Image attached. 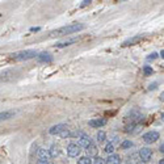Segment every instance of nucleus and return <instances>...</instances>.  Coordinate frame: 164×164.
<instances>
[{"instance_id": "20", "label": "nucleus", "mask_w": 164, "mask_h": 164, "mask_svg": "<svg viewBox=\"0 0 164 164\" xmlns=\"http://www.w3.org/2000/svg\"><path fill=\"white\" fill-rule=\"evenodd\" d=\"M133 146H134V143L131 142V140H129V139L123 140V142L121 143V148H123V150H126V148H131Z\"/></svg>"}, {"instance_id": "8", "label": "nucleus", "mask_w": 164, "mask_h": 164, "mask_svg": "<svg viewBox=\"0 0 164 164\" xmlns=\"http://www.w3.org/2000/svg\"><path fill=\"white\" fill-rule=\"evenodd\" d=\"M79 146L80 147H88L89 145L92 143V139H91V137L88 135V134H84V133H79Z\"/></svg>"}, {"instance_id": "31", "label": "nucleus", "mask_w": 164, "mask_h": 164, "mask_svg": "<svg viewBox=\"0 0 164 164\" xmlns=\"http://www.w3.org/2000/svg\"><path fill=\"white\" fill-rule=\"evenodd\" d=\"M159 164H164V159H161V160H159Z\"/></svg>"}, {"instance_id": "25", "label": "nucleus", "mask_w": 164, "mask_h": 164, "mask_svg": "<svg viewBox=\"0 0 164 164\" xmlns=\"http://www.w3.org/2000/svg\"><path fill=\"white\" fill-rule=\"evenodd\" d=\"M89 3H92L91 0H84V2H81V4H80V7H85V5H88Z\"/></svg>"}, {"instance_id": "9", "label": "nucleus", "mask_w": 164, "mask_h": 164, "mask_svg": "<svg viewBox=\"0 0 164 164\" xmlns=\"http://www.w3.org/2000/svg\"><path fill=\"white\" fill-rule=\"evenodd\" d=\"M37 61L40 63H51L53 62V55L50 53H46V51H42V53L37 54Z\"/></svg>"}, {"instance_id": "29", "label": "nucleus", "mask_w": 164, "mask_h": 164, "mask_svg": "<svg viewBox=\"0 0 164 164\" xmlns=\"http://www.w3.org/2000/svg\"><path fill=\"white\" fill-rule=\"evenodd\" d=\"M37 164H49V163H47V161H40V160H38V161H37Z\"/></svg>"}, {"instance_id": "17", "label": "nucleus", "mask_w": 164, "mask_h": 164, "mask_svg": "<svg viewBox=\"0 0 164 164\" xmlns=\"http://www.w3.org/2000/svg\"><path fill=\"white\" fill-rule=\"evenodd\" d=\"M87 154H88L87 156H89V158H91V156H96V155H97V146L91 143L87 147Z\"/></svg>"}, {"instance_id": "3", "label": "nucleus", "mask_w": 164, "mask_h": 164, "mask_svg": "<svg viewBox=\"0 0 164 164\" xmlns=\"http://www.w3.org/2000/svg\"><path fill=\"white\" fill-rule=\"evenodd\" d=\"M37 51L36 50H22V51H19L16 54H12V58L14 61H19V62H22V61H29L32 58H36L37 57Z\"/></svg>"}, {"instance_id": "15", "label": "nucleus", "mask_w": 164, "mask_h": 164, "mask_svg": "<svg viewBox=\"0 0 164 164\" xmlns=\"http://www.w3.org/2000/svg\"><path fill=\"white\" fill-rule=\"evenodd\" d=\"M105 164H121V158H120V155H117V154H112L109 155V158L107 160Z\"/></svg>"}, {"instance_id": "13", "label": "nucleus", "mask_w": 164, "mask_h": 164, "mask_svg": "<svg viewBox=\"0 0 164 164\" xmlns=\"http://www.w3.org/2000/svg\"><path fill=\"white\" fill-rule=\"evenodd\" d=\"M38 160L40 161H47L49 163V160H50L49 152L46 150H43V148H40V150H38Z\"/></svg>"}, {"instance_id": "4", "label": "nucleus", "mask_w": 164, "mask_h": 164, "mask_svg": "<svg viewBox=\"0 0 164 164\" xmlns=\"http://www.w3.org/2000/svg\"><path fill=\"white\" fill-rule=\"evenodd\" d=\"M81 152V148L79 145L76 143H70L67 146V155L70 156V158H78Z\"/></svg>"}, {"instance_id": "7", "label": "nucleus", "mask_w": 164, "mask_h": 164, "mask_svg": "<svg viewBox=\"0 0 164 164\" xmlns=\"http://www.w3.org/2000/svg\"><path fill=\"white\" fill-rule=\"evenodd\" d=\"M139 158L142 159V161H143V163L150 161V160H151V158H152V151L150 150V148H147V147L140 148V150H139Z\"/></svg>"}, {"instance_id": "11", "label": "nucleus", "mask_w": 164, "mask_h": 164, "mask_svg": "<svg viewBox=\"0 0 164 164\" xmlns=\"http://www.w3.org/2000/svg\"><path fill=\"white\" fill-rule=\"evenodd\" d=\"M88 125L91 126V128L99 129V128H102V126H105V125H107V120H104V118H96V120L88 121Z\"/></svg>"}, {"instance_id": "10", "label": "nucleus", "mask_w": 164, "mask_h": 164, "mask_svg": "<svg viewBox=\"0 0 164 164\" xmlns=\"http://www.w3.org/2000/svg\"><path fill=\"white\" fill-rule=\"evenodd\" d=\"M17 114L16 110H4V112H0V122L2 121H7V120H11L14 116Z\"/></svg>"}, {"instance_id": "19", "label": "nucleus", "mask_w": 164, "mask_h": 164, "mask_svg": "<svg viewBox=\"0 0 164 164\" xmlns=\"http://www.w3.org/2000/svg\"><path fill=\"white\" fill-rule=\"evenodd\" d=\"M78 164H92V160L89 156H81L78 160Z\"/></svg>"}, {"instance_id": "2", "label": "nucleus", "mask_w": 164, "mask_h": 164, "mask_svg": "<svg viewBox=\"0 0 164 164\" xmlns=\"http://www.w3.org/2000/svg\"><path fill=\"white\" fill-rule=\"evenodd\" d=\"M20 70L19 68H9V70H5L0 74V81L3 83H9V81L16 80L20 76Z\"/></svg>"}, {"instance_id": "18", "label": "nucleus", "mask_w": 164, "mask_h": 164, "mask_svg": "<svg viewBox=\"0 0 164 164\" xmlns=\"http://www.w3.org/2000/svg\"><path fill=\"white\" fill-rule=\"evenodd\" d=\"M107 139V133L105 131H99L97 133V142L99 143H104Z\"/></svg>"}, {"instance_id": "22", "label": "nucleus", "mask_w": 164, "mask_h": 164, "mask_svg": "<svg viewBox=\"0 0 164 164\" xmlns=\"http://www.w3.org/2000/svg\"><path fill=\"white\" fill-rule=\"evenodd\" d=\"M105 152H107V154H110V155L113 154V152H114V145H113V143H108V145L105 146Z\"/></svg>"}, {"instance_id": "23", "label": "nucleus", "mask_w": 164, "mask_h": 164, "mask_svg": "<svg viewBox=\"0 0 164 164\" xmlns=\"http://www.w3.org/2000/svg\"><path fill=\"white\" fill-rule=\"evenodd\" d=\"M93 164H105V160H104L102 158H100V156H96L95 160H93Z\"/></svg>"}, {"instance_id": "6", "label": "nucleus", "mask_w": 164, "mask_h": 164, "mask_svg": "<svg viewBox=\"0 0 164 164\" xmlns=\"http://www.w3.org/2000/svg\"><path fill=\"white\" fill-rule=\"evenodd\" d=\"M67 129H68V128H67V125L58 123V125H55V126H53V128L49 129V134H51V135H61V134L63 131H66Z\"/></svg>"}, {"instance_id": "24", "label": "nucleus", "mask_w": 164, "mask_h": 164, "mask_svg": "<svg viewBox=\"0 0 164 164\" xmlns=\"http://www.w3.org/2000/svg\"><path fill=\"white\" fill-rule=\"evenodd\" d=\"M158 57H159V55L156 54V53H152V54H150V55L147 57V61H154V59H156Z\"/></svg>"}, {"instance_id": "30", "label": "nucleus", "mask_w": 164, "mask_h": 164, "mask_svg": "<svg viewBox=\"0 0 164 164\" xmlns=\"http://www.w3.org/2000/svg\"><path fill=\"white\" fill-rule=\"evenodd\" d=\"M159 57H161V59L164 58V50H161V51H160V55H159Z\"/></svg>"}, {"instance_id": "1", "label": "nucleus", "mask_w": 164, "mask_h": 164, "mask_svg": "<svg viewBox=\"0 0 164 164\" xmlns=\"http://www.w3.org/2000/svg\"><path fill=\"white\" fill-rule=\"evenodd\" d=\"M84 25L83 24H71V25H66L57 29V30H53L50 33L51 37H61V36H67V34H72V33H78L84 30Z\"/></svg>"}, {"instance_id": "5", "label": "nucleus", "mask_w": 164, "mask_h": 164, "mask_svg": "<svg viewBox=\"0 0 164 164\" xmlns=\"http://www.w3.org/2000/svg\"><path fill=\"white\" fill-rule=\"evenodd\" d=\"M159 133L158 131H148V133H146L145 135L142 137V139L145 140L146 143H148V145H151V143H155L156 140L159 139Z\"/></svg>"}, {"instance_id": "27", "label": "nucleus", "mask_w": 164, "mask_h": 164, "mask_svg": "<svg viewBox=\"0 0 164 164\" xmlns=\"http://www.w3.org/2000/svg\"><path fill=\"white\" fill-rule=\"evenodd\" d=\"M41 28H30V32H40Z\"/></svg>"}, {"instance_id": "21", "label": "nucleus", "mask_w": 164, "mask_h": 164, "mask_svg": "<svg viewBox=\"0 0 164 164\" xmlns=\"http://www.w3.org/2000/svg\"><path fill=\"white\" fill-rule=\"evenodd\" d=\"M143 74L146 76H150V75H152V74H154V70L151 68L150 66H145L143 67Z\"/></svg>"}, {"instance_id": "28", "label": "nucleus", "mask_w": 164, "mask_h": 164, "mask_svg": "<svg viewBox=\"0 0 164 164\" xmlns=\"http://www.w3.org/2000/svg\"><path fill=\"white\" fill-rule=\"evenodd\" d=\"M159 150H160V152H161V154L164 152V145H163V143L160 145V147H159Z\"/></svg>"}, {"instance_id": "16", "label": "nucleus", "mask_w": 164, "mask_h": 164, "mask_svg": "<svg viewBox=\"0 0 164 164\" xmlns=\"http://www.w3.org/2000/svg\"><path fill=\"white\" fill-rule=\"evenodd\" d=\"M79 41V37L78 38H70V40H67V41H63V42H58L55 46L57 47H66V46H70L71 43H75V42H78Z\"/></svg>"}, {"instance_id": "26", "label": "nucleus", "mask_w": 164, "mask_h": 164, "mask_svg": "<svg viewBox=\"0 0 164 164\" xmlns=\"http://www.w3.org/2000/svg\"><path fill=\"white\" fill-rule=\"evenodd\" d=\"M156 85H158V83H152V84H150L148 89H150V91H151V89H155V88H156Z\"/></svg>"}, {"instance_id": "14", "label": "nucleus", "mask_w": 164, "mask_h": 164, "mask_svg": "<svg viewBox=\"0 0 164 164\" xmlns=\"http://www.w3.org/2000/svg\"><path fill=\"white\" fill-rule=\"evenodd\" d=\"M142 40H143L142 36H135V37H133V38L126 40L123 42V46H131V45H135V43H138L139 41H142Z\"/></svg>"}, {"instance_id": "12", "label": "nucleus", "mask_w": 164, "mask_h": 164, "mask_svg": "<svg viewBox=\"0 0 164 164\" xmlns=\"http://www.w3.org/2000/svg\"><path fill=\"white\" fill-rule=\"evenodd\" d=\"M47 152L50 155V159H55V158H58V156L61 155V148H59L58 145H51L50 150Z\"/></svg>"}]
</instances>
